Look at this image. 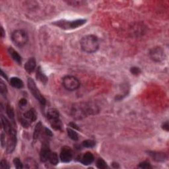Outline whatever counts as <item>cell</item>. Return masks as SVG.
<instances>
[{
	"label": "cell",
	"instance_id": "8fae6325",
	"mask_svg": "<svg viewBox=\"0 0 169 169\" xmlns=\"http://www.w3.org/2000/svg\"><path fill=\"white\" fill-rule=\"evenodd\" d=\"M151 158L157 162H164L167 160V155L164 153L157 152V151H149L148 152Z\"/></svg>",
	"mask_w": 169,
	"mask_h": 169
},
{
	"label": "cell",
	"instance_id": "5bb4252c",
	"mask_svg": "<svg viewBox=\"0 0 169 169\" xmlns=\"http://www.w3.org/2000/svg\"><path fill=\"white\" fill-rule=\"evenodd\" d=\"M36 66V60L34 58H30L25 64V69L28 73H32L35 70Z\"/></svg>",
	"mask_w": 169,
	"mask_h": 169
},
{
	"label": "cell",
	"instance_id": "74e56055",
	"mask_svg": "<svg viewBox=\"0 0 169 169\" xmlns=\"http://www.w3.org/2000/svg\"><path fill=\"white\" fill-rule=\"evenodd\" d=\"M70 126H71V127H73V128L77 129V130H79V127H77L78 126H77V125H76V124H74V123H70Z\"/></svg>",
	"mask_w": 169,
	"mask_h": 169
},
{
	"label": "cell",
	"instance_id": "1f68e13d",
	"mask_svg": "<svg viewBox=\"0 0 169 169\" xmlns=\"http://www.w3.org/2000/svg\"><path fill=\"white\" fill-rule=\"evenodd\" d=\"M0 167L2 168H9L10 166L8 163V162L6 160L3 159L0 162Z\"/></svg>",
	"mask_w": 169,
	"mask_h": 169
},
{
	"label": "cell",
	"instance_id": "d590c367",
	"mask_svg": "<svg viewBox=\"0 0 169 169\" xmlns=\"http://www.w3.org/2000/svg\"><path fill=\"white\" fill-rule=\"evenodd\" d=\"M162 127H163V129L165 131H167V132H168V122H164L163 123V126H162Z\"/></svg>",
	"mask_w": 169,
	"mask_h": 169
},
{
	"label": "cell",
	"instance_id": "5b68a950",
	"mask_svg": "<svg viewBox=\"0 0 169 169\" xmlns=\"http://www.w3.org/2000/svg\"><path fill=\"white\" fill-rule=\"evenodd\" d=\"M62 85L67 91H74L80 87V81L77 77L72 75H67L62 79Z\"/></svg>",
	"mask_w": 169,
	"mask_h": 169
},
{
	"label": "cell",
	"instance_id": "4316f807",
	"mask_svg": "<svg viewBox=\"0 0 169 169\" xmlns=\"http://www.w3.org/2000/svg\"><path fill=\"white\" fill-rule=\"evenodd\" d=\"M96 167L100 168V169H104V168H106V167H107V166H106V162L101 158H99V159L96 161Z\"/></svg>",
	"mask_w": 169,
	"mask_h": 169
},
{
	"label": "cell",
	"instance_id": "7a4b0ae2",
	"mask_svg": "<svg viewBox=\"0 0 169 169\" xmlns=\"http://www.w3.org/2000/svg\"><path fill=\"white\" fill-rule=\"evenodd\" d=\"M80 46L82 50L85 52L92 54L98 50L99 41L96 36L89 34L82 38L80 41Z\"/></svg>",
	"mask_w": 169,
	"mask_h": 169
},
{
	"label": "cell",
	"instance_id": "7402d4cb",
	"mask_svg": "<svg viewBox=\"0 0 169 169\" xmlns=\"http://www.w3.org/2000/svg\"><path fill=\"white\" fill-rule=\"evenodd\" d=\"M60 117L59 112L55 108H50L47 112V118L48 120H50L52 118H58Z\"/></svg>",
	"mask_w": 169,
	"mask_h": 169
},
{
	"label": "cell",
	"instance_id": "ba28073f",
	"mask_svg": "<svg viewBox=\"0 0 169 169\" xmlns=\"http://www.w3.org/2000/svg\"><path fill=\"white\" fill-rule=\"evenodd\" d=\"M149 56L153 61L155 62H161L164 60V52L161 47H155L150 50Z\"/></svg>",
	"mask_w": 169,
	"mask_h": 169
},
{
	"label": "cell",
	"instance_id": "7c38bea8",
	"mask_svg": "<svg viewBox=\"0 0 169 169\" xmlns=\"http://www.w3.org/2000/svg\"><path fill=\"white\" fill-rule=\"evenodd\" d=\"M23 117L27 120H28L30 123H31L36 121L37 118V114L34 108H30V110H27L26 112L24 113Z\"/></svg>",
	"mask_w": 169,
	"mask_h": 169
},
{
	"label": "cell",
	"instance_id": "8992f818",
	"mask_svg": "<svg viewBox=\"0 0 169 169\" xmlns=\"http://www.w3.org/2000/svg\"><path fill=\"white\" fill-rule=\"evenodd\" d=\"M27 84H28V87L29 89L30 92L32 93V95H33L34 97L40 102V104L41 105H42V106L45 105L46 102V99L44 98V96L42 94H41L40 91L36 87L35 82H34L33 79L31 78H29L28 81H27Z\"/></svg>",
	"mask_w": 169,
	"mask_h": 169
},
{
	"label": "cell",
	"instance_id": "ab89813d",
	"mask_svg": "<svg viewBox=\"0 0 169 169\" xmlns=\"http://www.w3.org/2000/svg\"><path fill=\"white\" fill-rule=\"evenodd\" d=\"M112 166L114 168H119V164L118 163H113Z\"/></svg>",
	"mask_w": 169,
	"mask_h": 169
},
{
	"label": "cell",
	"instance_id": "d4e9b609",
	"mask_svg": "<svg viewBox=\"0 0 169 169\" xmlns=\"http://www.w3.org/2000/svg\"><path fill=\"white\" fill-rule=\"evenodd\" d=\"M82 145L83 146L85 147H87V148H92L95 146L96 143L95 141H94L93 140L91 139H87L85 140L82 142Z\"/></svg>",
	"mask_w": 169,
	"mask_h": 169
},
{
	"label": "cell",
	"instance_id": "d6986e66",
	"mask_svg": "<svg viewBox=\"0 0 169 169\" xmlns=\"http://www.w3.org/2000/svg\"><path fill=\"white\" fill-rule=\"evenodd\" d=\"M1 120H2V125L3 128V130H4V132L8 134L13 127H11V124H10L9 122L8 121V120L4 116L2 115Z\"/></svg>",
	"mask_w": 169,
	"mask_h": 169
},
{
	"label": "cell",
	"instance_id": "e575fe53",
	"mask_svg": "<svg viewBox=\"0 0 169 169\" xmlns=\"http://www.w3.org/2000/svg\"><path fill=\"white\" fill-rule=\"evenodd\" d=\"M1 142H2V146L3 147H5L7 146V143L5 141V135L3 133H2L1 135Z\"/></svg>",
	"mask_w": 169,
	"mask_h": 169
},
{
	"label": "cell",
	"instance_id": "484cf974",
	"mask_svg": "<svg viewBox=\"0 0 169 169\" xmlns=\"http://www.w3.org/2000/svg\"><path fill=\"white\" fill-rule=\"evenodd\" d=\"M6 112L10 119L11 120L14 119V117H15L14 111H13V108L9 105H8L6 106Z\"/></svg>",
	"mask_w": 169,
	"mask_h": 169
},
{
	"label": "cell",
	"instance_id": "83f0119b",
	"mask_svg": "<svg viewBox=\"0 0 169 169\" xmlns=\"http://www.w3.org/2000/svg\"><path fill=\"white\" fill-rule=\"evenodd\" d=\"M0 92L3 96H5L7 93H8V88H7L5 84L3 81H0Z\"/></svg>",
	"mask_w": 169,
	"mask_h": 169
},
{
	"label": "cell",
	"instance_id": "52a82bcc",
	"mask_svg": "<svg viewBox=\"0 0 169 169\" xmlns=\"http://www.w3.org/2000/svg\"><path fill=\"white\" fill-rule=\"evenodd\" d=\"M9 137L7 141V153H12L15 150L17 145V132L14 128H12L8 133Z\"/></svg>",
	"mask_w": 169,
	"mask_h": 169
},
{
	"label": "cell",
	"instance_id": "d6a6232c",
	"mask_svg": "<svg viewBox=\"0 0 169 169\" xmlns=\"http://www.w3.org/2000/svg\"><path fill=\"white\" fill-rule=\"evenodd\" d=\"M139 167L141 168H151V164L148 162L144 161L139 164Z\"/></svg>",
	"mask_w": 169,
	"mask_h": 169
},
{
	"label": "cell",
	"instance_id": "44dd1931",
	"mask_svg": "<svg viewBox=\"0 0 169 169\" xmlns=\"http://www.w3.org/2000/svg\"><path fill=\"white\" fill-rule=\"evenodd\" d=\"M42 124L40 122H38L35 126V128L34 130V133H33V138L34 139H37L39 138L41 132H42Z\"/></svg>",
	"mask_w": 169,
	"mask_h": 169
},
{
	"label": "cell",
	"instance_id": "2e32d148",
	"mask_svg": "<svg viewBox=\"0 0 169 169\" xmlns=\"http://www.w3.org/2000/svg\"><path fill=\"white\" fill-rule=\"evenodd\" d=\"M48 121L50 122L51 127L55 130H61L62 128V122L60 118V117L58 118H52L48 120Z\"/></svg>",
	"mask_w": 169,
	"mask_h": 169
},
{
	"label": "cell",
	"instance_id": "cb8c5ba5",
	"mask_svg": "<svg viewBox=\"0 0 169 169\" xmlns=\"http://www.w3.org/2000/svg\"><path fill=\"white\" fill-rule=\"evenodd\" d=\"M50 163L52 165H56L58 163V156L56 153H51V155L49 158Z\"/></svg>",
	"mask_w": 169,
	"mask_h": 169
},
{
	"label": "cell",
	"instance_id": "277c9868",
	"mask_svg": "<svg viewBox=\"0 0 169 169\" xmlns=\"http://www.w3.org/2000/svg\"><path fill=\"white\" fill-rule=\"evenodd\" d=\"M11 40L15 46L21 48L28 42V35L23 30H16L11 34Z\"/></svg>",
	"mask_w": 169,
	"mask_h": 169
},
{
	"label": "cell",
	"instance_id": "f1b7e54d",
	"mask_svg": "<svg viewBox=\"0 0 169 169\" xmlns=\"http://www.w3.org/2000/svg\"><path fill=\"white\" fill-rule=\"evenodd\" d=\"M13 163H14V165L16 168L20 169V168H23V165L21 163V161H20L19 158L18 157L14 158V160H13Z\"/></svg>",
	"mask_w": 169,
	"mask_h": 169
},
{
	"label": "cell",
	"instance_id": "9a60e30c",
	"mask_svg": "<svg viewBox=\"0 0 169 169\" xmlns=\"http://www.w3.org/2000/svg\"><path fill=\"white\" fill-rule=\"evenodd\" d=\"M36 78L39 81H40V83H42L43 84H46L48 82V77L46 75L44 74L42 71V69L39 66L38 67L37 70H36Z\"/></svg>",
	"mask_w": 169,
	"mask_h": 169
},
{
	"label": "cell",
	"instance_id": "8d00e7d4",
	"mask_svg": "<svg viewBox=\"0 0 169 169\" xmlns=\"http://www.w3.org/2000/svg\"><path fill=\"white\" fill-rule=\"evenodd\" d=\"M45 133H46V134L48 136H49V137H52L53 136L52 132L49 129L45 128Z\"/></svg>",
	"mask_w": 169,
	"mask_h": 169
},
{
	"label": "cell",
	"instance_id": "4dcf8cb0",
	"mask_svg": "<svg viewBox=\"0 0 169 169\" xmlns=\"http://www.w3.org/2000/svg\"><path fill=\"white\" fill-rule=\"evenodd\" d=\"M130 72L133 75H138L141 74V70L137 67H132L130 68Z\"/></svg>",
	"mask_w": 169,
	"mask_h": 169
},
{
	"label": "cell",
	"instance_id": "4fadbf2b",
	"mask_svg": "<svg viewBox=\"0 0 169 169\" xmlns=\"http://www.w3.org/2000/svg\"><path fill=\"white\" fill-rule=\"evenodd\" d=\"M95 160L94 156L90 152L85 153L84 155H83L80 158V162L84 165H89L91 164Z\"/></svg>",
	"mask_w": 169,
	"mask_h": 169
},
{
	"label": "cell",
	"instance_id": "603a6c76",
	"mask_svg": "<svg viewBox=\"0 0 169 169\" xmlns=\"http://www.w3.org/2000/svg\"><path fill=\"white\" fill-rule=\"evenodd\" d=\"M67 133L69 137L74 141H78L79 139V136L77 133L75 132L73 129H71L70 127L67 128Z\"/></svg>",
	"mask_w": 169,
	"mask_h": 169
},
{
	"label": "cell",
	"instance_id": "6da1fadb",
	"mask_svg": "<svg viewBox=\"0 0 169 169\" xmlns=\"http://www.w3.org/2000/svg\"><path fill=\"white\" fill-rule=\"evenodd\" d=\"M98 108L94 105L87 102H78L71 108V115L75 119L81 120L89 115L95 114Z\"/></svg>",
	"mask_w": 169,
	"mask_h": 169
},
{
	"label": "cell",
	"instance_id": "f35d334b",
	"mask_svg": "<svg viewBox=\"0 0 169 169\" xmlns=\"http://www.w3.org/2000/svg\"><path fill=\"white\" fill-rule=\"evenodd\" d=\"M1 30H2V38H4L5 36V31L3 30V27H1Z\"/></svg>",
	"mask_w": 169,
	"mask_h": 169
},
{
	"label": "cell",
	"instance_id": "f546056e",
	"mask_svg": "<svg viewBox=\"0 0 169 169\" xmlns=\"http://www.w3.org/2000/svg\"><path fill=\"white\" fill-rule=\"evenodd\" d=\"M68 5L71 6H79V5H83L85 3L83 1H68L66 2Z\"/></svg>",
	"mask_w": 169,
	"mask_h": 169
},
{
	"label": "cell",
	"instance_id": "ac0fdd59",
	"mask_svg": "<svg viewBox=\"0 0 169 169\" xmlns=\"http://www.w3.org/2000/svg\"><path fill=\"white\" fill-rule=\"evenodd\" d=\"M10 85H11L13 87L16 89H21L24 87V83L21 79L19 77H12L10 79Z\"/></svg>",
	"mask_w": 169,
	"mask_h": 169
},
{
	"label": "cell",
	"instance_id": "9c48e42d",
	"mask_svg": "<svg viewBox=\"0 0 169 169\" xmlns=\"http://www.w3.org/2000/svg\"><path fill=\"white\" fill-rule=\"evenodd\" d=\"M61 161L64 163H69L73 158V152L69 147H64L60 153Z\"/></svg>",
	"mask_w": 169,
	"mask_h": 169
},
{
	"label": "cell",
	"instance_id": "ffe728a7",
	"mask_svg": "<svg viewBox=\"0 0 169 169\" xmlns=\"http://www.w3.org/2000/svg\"><path fill=\"white\" fill-rule=\"evenodd\" d=\"M25 167L27 168H37L39 167L36 161L33 158H28L25 160Z\"/></svg>",
	"mask_w": 169,
	"mask_h": 169
},
{
	"label": "cell",
	"instance_id": "836d02e7",
	"mask_svg": "<svg viewBox=\"0 0 169 169\" xmlns=\"http://www.w3.org/2000/svg\"><path fill=\"white\" fill-rule=\"evenodd\" d=\"M27 101L25 99H21L19 102V107L21 108H25V106H27Z\"/></svg>",
	"mask_w": 169,
	"mask_h": 169
},
{
	"label": "cell",
	"instance_id": "e0dca14e",
	"mask_svg": "<svg viewBox=\"0 0 169 169\" xmlns=\"http://www.w3.org/2000/svg\"><path fill=\"white\" fill-rule=\"evenodd\" d=\"M8 53L10 55V56L12 58V59L17 62L18 64H20L22 63V58L20 57L19 53L15 51L13 48H9L8 49Z\"/></svg>",
	"mask_w": 169,
	"mask_h": 169
},
{
	"label": "cell",
	"instance_id": "3957f363",
	"mask_svg": "<svg viewBox=\"0 0 169 169\" xmlns=\"http://www.w3.org/2000/svg\"><path fill=\"white\" fill-rule=\"evenodd\" d=\"M86 22H87V20L86 19H77L71 20V21L65 20H60L54 23L53 24L54 25L57 26L58 27H60V28L62 29L69 30L77 29L78 27H80L81 26L83 25Z\"/></svg>",
	"mask_w": 169,
	"mask_h": 169
},
{
	"label": "cell",
	"instance_id": "30bf717a",
	"mask_svg": "<svg viewBox=\"0 0 169 169\" xmlns=\"http://www.w3.org/2000/svg\"><path fill=\"white\" fill-rule=\"evenodd\" d=\"M51 153H52L49 147L48 146V145L44 144L40 153V161L43 162V163H45V162L49 161V158L51 155Z\"/></svg>",
	"mask_w": 169,
	"mask_h": 169
}]
</instances>
